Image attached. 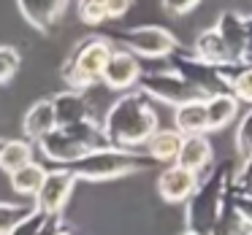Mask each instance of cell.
I'll use <instances>...</instances> for the list:
<instances>
[{
  "label": "cell",
  "instance_id": "cell-29",
  "mask_svg": "<svg viewBox=\"0 0 252 235\" xmlns=\"http://www.w3.org/2000/svg\"><path fill=\"white\" fill-rule=\"evenodd\" d=\"M106 6V19H120L122 14L130 11V0H103Z\"/></svg>",
  "mask_w": 252,
  "mask_h": 235
},
{
  "label": "cell",
  "instance_id": "cell-19",
  "mask_svg": "<svg viewBox=\"0 0 252 235\" xmlns=\"http://www.w3.org/2000/svg\"><path fill=\"white\" fill-rule=\"evenodd\" d=\"M179 143H182V135L176 130H158L147 141V154L158 165H174L176 154H179Z\"/></svg>",
  "mask_w": 252,
  "mask_h": 235
},
{
  "label": "cell",
  "instance_id": "cell-20",
  "mask_svg": "<svg viewBox=\"0 0 252 235\" xmlns=\"http://www.w3.org/2000/svg\"><path fill=\"white\" fill-rule=\"evenodd\" d=\"M60 224H63L60 216H49V213L38 211V208H30L28 216L19 219L8 235H52Z\"/></svg>",
  "mask_w": 252,
  "mask_h": 235
},
{
  "label": "cell",
  "instance_id": "cell-15",
  "mask_svg": "<svg viewBox=\"0 0 252 235\" xmlns=\"http://www.w3.org/2000/svg\"><path fill=\"white\" fill-rule=\"evenodd\" d=\"M195 184H198V176L187 173V170L176 168V165L163 168L158 176V192L165 203H187Z\"/></svg>",
  "mask_w": 252,
  "mask_h": 235
},
{
  "label": "cell",
  "instance_id": "cell-34",
  "mask_svg": "<svg viewBox=\"0 0 252 235\" xmlns=\"http://www.w3.org/2000/svg\"><path fill=\"white\" fill-rule=\"evenodd\" d=\"M247 235H252V233H247Z\"/></svg>",
  "mask_w": 252,
  "mask_h": 235
},
{
  "label": "cell",
  "instance_id": "cell-25",
  "mask_svg": "<svg viewBox=\"0 0 252 235\" xmlns=\"http://www.w3.org/2000/svg\"><path fill=\"white\" fill-rule=\"evenodd\" d=\"M19 65H22V54H19L14 46H8V44L0 46V87L8 84L14 76H17Z\"/></svg>",
  "mask_w": 252,
  "mask_h": 235
},
{
  "label": "cell",
  "instance_id": "cell-3",
  "mask_svg": "<svg viewBox=\"0 0 252 235\" xmlns=\"http://www.w3.org/2000/svg\"><path fill=\"white\" fill-rule=\"evenodd\" d=\"M155 168H158V162L147 152H138V149H114V146L95 149V152L84 154L82 159L65 165V170L76 181H114V179L149 173Z\"/></svg>",
  "mask_w": 252,
  "mask_h": 235
},
{
  "label": "cell",
  "instance_id": "cell-11",
  "mask_svg": "<svg viewBox=\"0 0 252 235\" xmlns=\"http://www.w3.org/2000/svg\"><path fill=\"white\" fill-rule=\"evenodd\" d=\"M49 103H52V111H55V125L57 127H73V125L95 119L93 103H90L87 92L65 89V92H57L55 98H49Z\"/></svg>",
  "mask_w": 252,
  "mask_h": 235
},
{
  "label": "cell",
  "instance_id": "cell-31",
  "mask_svg": "<svg viewBox=\"0 0 252 235\" xmlns=\"http://www.w3.org/2000/svg\"><path fill=\"white\" fill-rule=\"evenodd\" d=\"M52 235H76V233H73L71 227H65V224H60V227H57V230H55V233H52Z\"/></svg>",
  "mask_w": 252,
  "mask_h": 235
},
{
  "label": "cell",
  "instance_id": "cell-18",
  "mask_svg": "<svg viewBox=\"0 0 252 235\" xmlns=\"http://www.w3.org/2000/svg\"><path fill=\"white\" fill-rule=\"evenodd\" d=\"M239 114V103L230 92L214 95L206 100V132L209 130H225Z\"/></svg>",
  "mask_w": 252,
  "mask_h": 235
},
{
  "label": "cell",
  "instance_id": "cell-24",
  "mask_svg": "<svg viewBox=\"0 0 252 235\" xmlns=\"http://www.w3.org/2000/svg\"><path fill=\"white\" fill-rule=\"evenodd\" d=\"M30 208L22 203H11V200H0V235H8L14 230V224L19 219L28 216Z\"/></svg>",
  "mask_w": 252,
  "mask_h": 235
},
{
  "label": "cell",
  "instance_id": "cell-26",
  "mask_svg": "<svg viewBox=\"0 0 252 235\" xmlns=\"http://www.w3.org/2000/svg\"><path fill=\"white\" fill-rule=\"evenodd\" d=\"M76 14H79V19H82L84 25H90V27H100V25L106 22L103 0H82V3L76 6Z\"/></svg>",
  "mask_w": 252,
  "mask_h": 235
},
{
  "label": "cell",
  "instance_id": "cell-13",
  "mask_svg": "<svg viewBox=\"0 0 252 235\" xmlns=\"http://www.w3.org/2000/svg\"><path fill=\"white\" fill-rule=\"evenodd\" d=\"M214 30H217V35L222 38L225 49H228L230 60H233L236 68H244V52H247V35H244V14L233 11V8H228V11L220 14L217 25H214Z\"/></svg>",
  "mask_w": 252,
  "mask_h": 235
},
{
  "label": "cell",
  "instance_id": "cell-28",
  "mask_svg": "<svg viewBox=\"0 0 252 235\" xmlns=\"http://www.w3.org/2000/svg\"><path fill=\"white\" fill-rule=\"evenodd\" d=\"M195 8H198V0H163V11L171 14V17H185Z\"/></svg>",
  "mask_w": 252,
  "mask_h": 235
},
{
  "label": "cell",
  "instance_id": "cell-23",
  "mask_svg": "<svg viewBox=\"0 0 252 235\" xmlns=\"http://www.w3.org/2000/svg\"><path fill=\"white\" fill-rule=\"evenodd\" d=\"M236 154H239L241 162L252 157V108L241 116L239 127H236Z\"/></svg>",
  "mask_w": 252,
  "mask_h": 235
},
{
  "label": "cell",
  "instance_id": "cell-7",
  "mask_svg": "<svg viewBox=\"0 0 252 235\" xmlns=\"http://www.w3.org/2000/svg\"><path fill=\"white\" fill-rule=\"evenodd\" d=\"M114 41L122 52L133 57H171L179 49V41L171 30L158 27V25H144V27H130L114 33Z\"/></svg>",
  "mask_w": 252,
  "mask_h": 235
},
{
  "label": "cell",
  "instance_id": "cell-2",
  "mask_svg": "<svg viewBox=\"0 0 252 235\" xmlns=\"http://www.w3.org/2000/svg\"><path fill=\"white\" fill-rule=\"evenodd\" d=\"M233 181H236V168L230 159H222L214 168L206 170L203 179H198L192 195L187 197V211H185V233L192 235H212L217 216L222 211L225 200L233 192Z\"/></svg>",
  "mask_w": 252,
  "mask_h": 235
},
{
  "label": "cell",
  "instance_id": "cell-9",
  "mask_svg": "<svg viewBox=\"0 0 252 235\" xmlns=\"http://www.w3.org/2000/svg\"><path fill=\"white\" fill-rule=\"evenodd\" d=\"M73 186H76V179H73L65 168L46 170L44 181H41L38 192H35V208L49 213V216H60L65 203L71 200Z\"/></svg>",
  "mask_w": 252,
  "mask_h": 235
},
{
  "label": "cell",
  "instance_id": "cell-27",
  "mask_svg": "<svg viewBox=\"0 0 252 235\" xmlns=\"http://www.w3.org/2000/svg\"><path fill=\"white\" fill-rule=\"evenodd\" d=\"M230 95L236 103H250L252 105V68H241L233 78H230Z\"/></svg>",
  "mask_w": 252,
  "mask_h": 235
},
{
  "label": "cell",
  "instance_id": "cell-21",
  "mask_svg": "<svg viewBox=\"0 0 252 235\" xmlns=\"http://www.w3.org/2000/svg\"><path fill=\"white\" fill-rule=\"evenodd\" d=\"M30 162H33V146L28 141H6L3 143V149H0V170H6L11 176Z\"/></svg>",
  "mask_w": 252,
  "mask_h": 235
},
{
  "label": "cell",
  "instance_id": "cell-4",
  "mask_svg": "<svg viewBox=\"0 0 252 235\" xmlns=\"http://www.w3.org/2000/svg\"><path fill=\"white\" fill-rule=\"evenodd\" d=\"M114 46L103 35H87L76 46H71L65 62H63V81L73 92H87L90 87L100 81V73L106 68V60L111 57Z\"/></svg>",
  "mask_w": 252,
  "mask_h": 235
},
{
  "label": "cell",
  "instance_id": "cell-8",
  "mask_svg": "<svg viewBox=\"0 0 252 235\" xmlns=\"http://www.w3.org/2000/svg\"><path fill=\"white\" fill-rule=\"evenodd\" d=\"M136 84H138V92H141L144 98H155V100H160V103H165V105H174V108L190 103V100H201L195 89L187 87L174 71L141 73Z\"/></svg>",
  "mask_w": 252,
  "mask_h": 235
},
{
  "label": "cell",
  "instance_id": "cell-22",
  "mask_svg": "<svg viewBox=\"0 0 252 235\" xmlns=\"http://www.w3.org/2000/svg\"><path fill=\"white\" fill-rule=\"evenodd\" d=\"M44 176H46L44 165L30 162V165H25V168H19L17 173H11V189L17 192V195H22V197H35Z\"/></svg>",
  "mask_w": 252,
  "mask_h": 235
},
{
  "label": "cell",
  "instance_id": "cell-30",
  "mask_svg": "<svg viewBox=\"0 0 252 235\" xmlns=\"http://www.w3.org/2000/svg\"><path fill=\"white\" fill-rule=\"evenodd\" d=\"M244 35H247L244 68H252V14H244Z\"/></svg>",
  "mask_w": 252,
  "mask_h": 235
},
{
  "label": "cell",
  "instance_id": "cell-12",
  "mask_svg": "<svg viewBox=\"0 0 252 235\" xmlns=\"http://www.w3.org/2000/svg\"><path fill=\"white\" fill-rule=\"evenodd\" d=\"M17 8L30 27L38 30L41 35H49L55 25L60 22V17L65 14L68 3L65 0H19Z\"/></svg>",
  "mask_w": 252,
  "mask_h": 235
},
{
  "label": "cell",
  "instance_id": "cell-16",
  "mask_svg": "<svg viewBox=\"0 0 252 235\" xmlns=\"http://www.w3.org/2000/svg\"><path fill=\"white\" fill-rule=\"evenodd\" d=\"M55 111H52V103H49V98L46 100H38V103H33L28 108V114H25V119H22V130H25V138H28V143L30 141H35L38 143L44 135H49L52 130H55Z\"/></svg>",
  "mask_w": 252,
  "mask_h": 235
},
{
  "label": "cell",
  "instance_id": "cell-17",
  "mask_svg": "<svg viewBox=\"0 0 252 235\" xmlns=\"http://www.w3.org/2000/svg\"><path fill=\"white\" fill-rule=\"evenodd\" d=\"M174 125L179 135H206V100H190L174 108Z\"/></svg>",
  "mask_w": 252,
  "mask_h": 235
},
{
  "label": "cell",
  "instance_id": "cell-33",
  "mask_svg": "<svg viewBox=\"0 0 252 235\" xmlns=\"http://www.w3.org/2000/svg\"><path fill=\"white\" fill-rule=\"evenodd\" d=\"M182 235H192V233H182Z\"/></svg>",
  "mask_w": 252,
  "mask_h": 235
},
{
  "label": "cell",
  "instance_id": "cell-14",
  "mask_svg": "<svg viewBox=\"0 0 252 235\" xmlns=\"http://www.w3.org/2000/svg\"><path fill=\"white\" fill-rule=\"evenodd\" d=\"M174 165L201 179V173H206L209 165H212V143H209V138L206 135H182L179 154H176Z\"/></svg>",
  "mask_w": 252,
  "mask_h": 235
},
{
  "label": "cell",
  "instance_id": "cell-10",
  "mask_svg": "<svg viewBox=\"0 0 252 235\" xmlns=\"http://www.w3.org/2000/svg\"><path fill=\"white\" fill-rule=\"evenodd\" d=\"M141 62H138V57L127 54V52L122 49H114L111 52V57L106 60V68L103 73H100V81H103L106 89H111V92H127L130 87H136L138 76H141Z\"/></svg>",
  "mask_w": 252,
  "mask_h": 235
},
{
  "label": "cell",
  "instance_id": "cell-6",
  "mask_svg": "<svg viewBox=\"0 0 252 235\" xmlns=\"http://www.w3.org/2000/svg\"><path fill=\"white\" fill-rule=\"evenodd\" d=\"M165 60L171 62V71H174L187 87L195 89L201 100H209V98H214V95L230 92V78L225 76L222 71L201 62L192 52H185L179 46V49H176L171 57H165Z\"/></svg>",
  "mask_w": 252,
  "mask_h": 235
},
{
  "label": "cell",
  "instance_id": "cell-1",
  "mask_svg": "<svg viewBox=\"0 0 252 235\" xmlns=\"http://www.w3.org/2000/svg\"><path fill=\"white\" fill-rule=\"evenodd\" d=\"M100 130L109 146L138 149L160 130V116L141 92H122L109 105L100 122Z\"/></svg>",
  "mask_w": 252,
  "mask_h": 235
},
{
  "label": "cell",
  "instance_id": "cell-32",
  "mask_svg": "<svg viewBox=\"0 0 252 235\" xmlns=\"http://www.w3.org/2000/svg\"><path fill=\"white\" fill-rule=\"evenodd\" d=\"M3 143H6V141H3V138H0V149H3Z\"/></svg>",
  "mask_w": 252,
  "mask_h": 235
},
{
  "label": "cell",
  "instance_id": "cell-5",
  "mask_svg": "<svg viewBox=\"0 0 252 235\" xmlns=\"http://www.w3.org/2000/svg\"><path fill=\"white\" fill-rule=\"evenodd\" d=\"M103 146H109V143L103 138L98 119L82 122V125H73V127H55L49 135H44L38 141L41 154L60 165H71L76 159H82L84 154L103 149Z\"/></svg>",
  "mask_w": 252,
  "mask_h": 235
}]
</instances>
